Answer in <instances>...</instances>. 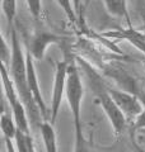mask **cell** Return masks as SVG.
Masks as SVG:
<instances>
[{
	"label": "cell",
	"mask_w": 145,
	"mask_h": 152,
	"mask_svg": "<svg viewBox=\"0 0 145 152\" xmlns=\"http://www.w3.org/2000/svg\"><path fill=\"white\" fill-rule=\"evenodd\" d=\"M10 46H12V61L9 65V74L13 80V84L16 86L17 91L21 96L24 107L27 109L28 118H30L31 127L33 129H38L42 124L41 118L42 114L38 108L37 103L33 98V95L28 86V79H27V62H26V56L23 55V51L21 48V42L18 38V33L16 28L10 27Z\"/></svg>",
	"instance_id": "cell-1"
},
{
	"label": "cell",
	"mask_w": 145,
	"mask_h": 152,
	"mask_svg": "<svg viewBox=\"0 0 145 152\" xmlns=\"http://www.w3.org/2000/svg\"><path fill=\"white\" fill-rule=\"evenodd\" d=\"M78 62L80 64L81 70L84 71V74L87 76L89 88L92 90V93L94 94L97 103L99 104V107L102 108L103 113L107 117L109 124L112 127L113 133L116 136L124 134V132L126 131L127 119L125 118L124 113L120 110V108L113 102V99L108 91V86L103 83L102 77L92 67L90 64H88L83 58H78Z\"/></svg>",
	"instance_id": "cell-2"
},
{
	"label": "cell",
	"mask_w": 145,
	"mask_h": 152,
	"mask_svg": "<svg viewBox=\"0 0 145 152\" xmlns=\"http://www.w3.org/2000/svg\"><path fill=\"white\" fill-rule=\"evenodd\" d=\"M84 96V88L81 83L79 69L75 62H71L67 71V81H66V90L65 98L69 104L72 123H74V134L84 133L83 124H81V103Z\"/></svg>",
	"instance_id": "cell-3"
},
{
	"label": "cell",
	"mask_w": 145,
	"mask_h": 152,
	"mask_svg": "<svg viewBox=\"0 0 145 152\" xmlns=\"http://www.w3.org/2000/svg\"><path fill=\"white\" fill-rule=\"evenodd\" d=\"M1 80H3V89H4V98L9 104V108L12 110V114L14 117V121L17 123V127L19 131L23 133L31 134V123L28 118L27 109L24 107L21 96L17 91L16 86L13 84V80L9 74V70L5 65L1 64Z\"/></svg>",
	"instance_id": "cell-4"
},
{
	"label": "cell",
	"mask_w": 145,
	"mask_h": 152,
	"mask_svg": "<svg viewBox=\"0 0 145 152\" xmlns=\"http://www.w3.org/2000/svg\"><path fill=\"white\" fill-rule=\"evenodd\" d=\"M70 62L66 60L59 61L56 64L55 75H54V85H52V95H51V107H50V118L51 123L55 124V122L59 115L62 98L65 96L66 90V81H67V71H69Z\"/></svg>",
	"instance_id": "cell-5"
},
{
	"label": "cell",
	"mask_w": 145,
	"mask_h": 152,
	"mask_svg": "<svg viewBox=\"0 0 145 152\" xmlns=\"http://www.w3.org/2000/svg\"><path fill=\"white\" fill-rule=\"evenodd\" d=\"M108 91L112 96L113 102L116 105L120 108V110L124 113L125 118L129 121H135L136 117L139 115L143 110V102L138 95L131 94L129 91H125L122 89H116V88H109Z\"/></svg>",
	"instance_id": "cell-6"
},
{
	"label": "cell",
	"mask_w": 145,
	"mask_h": 152,
	"mask_svg": "<svg viewBox=\"0 0 145 152\" xmlns=\"http://www.w3.org/2000/svg\"><path fill=\"white\" fill-rule=\"evenodd\" d=\"M35 58L32 57L31 52L27 50L26 52V62H27V79H28V86H30V90L35 98V100L37 103L38 108L41 110L42 114V118L43 121H47V117L50 114V109H47L46 107V103L43 100V96H42V93H41V89H40V84H38V77H37V71L35 67Z\"/></svg>",
	"instance_id": "cell-7"
},
{
	"label": "cell",
	"mask_w": 145,
	"mask_h": 152,
	"mask_svg": "<svg viewBox=\"0 0 145 152\" xmlns=\"http://www.w3.org/2000/svg\"><path fill=\"white\" fill-rule=\"evenodd\" d=\"M60 42H61V38L57 34H55V33H51L47 31H37L31 39L28 51L31 52L33 58L40 61L45 57L48 46L60 43Z\"/></svg>",
	"instance_id": "cell-8"
},
{
	"label": "cell",
	"mask_w": 145,
	"mask_h": 152,
	"mask_svg": "<svg viewBox=\"0 0 145 152\" xmlns=\"http://www.w3.org/2000/svg\"><path fill=\"white\" fill-rule=\"evenodd\" d=\"M103 36L108 38H117V39H124L132 45L139 52L145 55V36L141 32L136 31L134 27L122 28V29H116V31H108L104 32Z\"/></svg>",
	"instance_id": "cell-9"
},
{
	"label": "cell",
	"mask_w": 145,
	"mask_h": 152,
	"mask_svg": "<svg viewBox=\"0 0 145 152\" xmlns=\"http://www.w3.org/2000/svg\"><path fill=\"white\" fill-rule=\"evenodd\" d=\"M40 134L42 137L43 146H45V152H59L56 132L51 122L42 121V124L40 127Z\"/></svg>",
	"instance_id": "cell-10"
},
{
	"label": "cell",
	"mask_w": 145,
	"mask_h": 152,
	"mask_svg": "<svg viewBox=\"0 0 145 152\" xmlns=\"http://www.w3.org/2000/svg\"><path fill=\"white\" fill-rule=\"evenodd\" d=\"M104 7L107 12L117 18H125L127 22V27H132L131 19L129 15L127 9V0H103Z\"/></svg>",
	"instance_id": "cell-11"
},
{
	"label": "cell",
	"mask_w": 145,
	"mask_h": 152,
	"mask_svg": "<svg viewBox=\"0 0 145 152\" xmlns=\"http://www.w3.org/2000/svg\"><path fill=\"white\" fill-rule=\"evenodd\" d=\"M0 126H1V132L4 136V140H14L18 132L17 123L14 121L13 114H8L5 112V109L3 108V114H1V119H0Z\"/></svg>",
	"instance_id": "cell-12"
},
{
	"label": "cell",
	"mask_w": 145,
	"mask_h": 152,
	"mask_svg": "<svg viewBox=\"0 0 145 152\" xmlns=\"http://www.w3.org/2000/svg\"><path fill=\"white\" fill-rule=\"evenodd\" d=\"M14 145H16L17 152H36L35 146H33L32 136L23 133L19 129L17 132L16 138H14Z\"/></svg>",
	"instance_id": "cell-13"
},
{
	"label": "cell",
	"mask_w": 145,
	"mask_h": 152,
	"mask_svg": "<svg viewBox=\"0 0 145 152\" xmlns=\"http://www.w3.org/2000/svg\"><path fill=\"white\" fill-rule=\"evenodd\" d=\"M1 9L7 18L9 28L13 27L17 15V0H1Z\"/></svg>",
	"instance_id": "cell-14"
},
{
	"label": "cell",
	"mask_w": 145,
	"mask_h": 152,
	"mask_svg": "<svg viewBox=\"0 0 145 152\" xmlns=\"http://www.w3.org/2000/svg\"><path fill=\"white\" fill-rule=\"evenodd\" d=\"M55 1L57 3V5L64 10V13L66 14V17L69 18V20L75 24L76 20H78V15H76V13L74 10V7H72L71 0H55Z\"/></svg>",
	"instance_id": "cell-15"
},
{
	"label": "cell",
	"mask_w": 145,
	"mask_h": 152,
	"mask_svg": "<svg viewBox=\"0 0 145 152\" xmlns=\"http://www.w3.org/2000/svg\"><path fill=\"white\" fill-rule=\"evenodd\" d=\"M72 152H90L89 141L87 140L84 133L74 134V150Z\"/></svg>",
	"instance_id": "cell-16"
},
{
	"label": "cell",
	"mask_w": 145,
	"mask_h": 152,
	"mask_svg": "<svg viewBox=\"0 0 145 152\" xmlns=\"http://www.w3.org/2000/svg\"><path fill=\"white\" fill-rule=\"evenodd\" d=\"M0 58H1V64L5 65L8 67V65H10L12 61V46L8 45V42L5 39V37L1 36V51H0Z\"/></svg>",
	"instance_id": "cell-17"
},
{
	"label": "cell",
	"mask_w": 145,
	"mask_h": 152,
	"mask_svg": "<svg viewBox=\"0 0 145 152\" xmlns=\"http://www.w3.org/2000/svg\"><path fill=\"white\" fill-rule=\"evenodd\" d=\"M143 110L136 117V119L132 122V129H131V137L135 136V133L145 129V98L143 99Z\"/></svg>",
	"instance_id": "cell-18"
},
{
	"label": "cell",
	"mask_w": 145,
	"mask_h": 152,
	"mask_svg": "<svg viewBox=\"0 0 145 152\" xmlns=\"http://www.w3.org/2000/svg\"><path fill=\"white\" fill-rule=\"evenodd\" d=\"M27 5H28V10L32 14L33 18H38L42 12V0H26Z\"/></svg>",
	"instance_id": "cell-19"
},
{
	"label": "cell",
	"mask_w": 145,
	"mask_h": 152,
	"mask_svg": "<svg viewBox=\"0 0 145 152\" xmlns=\"http://www.w3.org/2000/svg\"><path fill=\"white\" fill-rule=\"evenodd\" d=\"M71 1H72V7H74V10L76 13V15H78V18H79L81 12H83L84 0H71Z\"/></svg>",
	"instance_id": "cell-20"
},
{
	"label": "cell",
	"mask_w": 145,
	"mask_h": 152,
	"mask_svg": "<svg viewBox=\"0 0 145 152\" xmlns=\"http://www.w3.org/2000/svg\"><path fill=\"white\" fill-rule=\"evenodd\" d=\"M5 142V148H7V152H17L16 150V145L12 140H4Z\"/></svg>",
	"instance_id": "cell-21"
},
{
	"label": "cell",
	"mask_w": 145,
	"mask_h": 152,
	"mask_svg": "<svg viewBox=\"0 0 145 152\" xmlns=\"http://www.w3.org/2000/svg\"><path fill=\"white\" fill-rule=\"evenodd\" d=\"M140 133V140H141L144 143H145V129H143V131H140L139 132Z\"/></svg>",
	"instance_id": "cell-22"
},
{
	"label": "cell",
	"mask_w": 145,
	"mask_h": 152,
	"mask_svg": "<svg viewBox=\"0 0 145 152\" xmlns=\"http://www.w3.org/2000/svg\"><path fill=\"white\" fill-rule=\"evenodd\" d=\"M89 3H90V0H84V4H83V9H85V8H88V5H89Z\"/></svg>",
	"instance_id": "cell-23"
},
{
	"label": "cell",
	"mask_w": 145,
	"mask_h": 152,
	"mask_svg": "<svg viewBox=\"0 0 145 152\" xmlns=\"http://www.w3.org/2000/svg\"><path fill=\"white\" fill-rule=\"evenodd\" d=\"M134 147H135V145H134ZM135 150H136V148H135ZM136 152H138V150H136Z\"/></svg>",
	"instance_id": "cell-24"
}]
</instances>
